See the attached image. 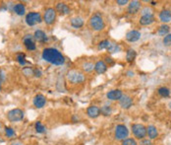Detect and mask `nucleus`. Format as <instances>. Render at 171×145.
Segmentation results:
<instances>
[{
  "instance_id": "f257e3e1",
  "label": "nucleus",
  "mask_w": 171,
  "mask_h": 145,
  "mask_svg": "<svg viewBox=\"0 0 171 145\" xmlns=\"http://www.w3.org/2000/svg\"><path fill=\"white\" fill-rule=\"evenodd\" d=\"M42 58L53 65H62L65 62L64 55L58 49L53 48H44L42 52Z\"/></svg>"
},
{
  "instance_id": "f03ea898",
  "label": "nucleus",
  "mask_w": 171,
  "mask_h": 145,
  "mask_svg": "<svg viewBox=\"0 0 171 145\" xmlns=\"http://www.w3.org/2000/svg\"><path fill=\"white\" fill-rule=\"evenodd\" d=\"M66 78L68 83L71 85H80L86 81L85 74L82 71L78 70V69H71V70H69L66 75Z\"/></svg>"
},
{
  "instance_id": "7ed1b4c3",
  "label": "nucleus",
  "mask_w": 171,
  "mask_h": 145,
  "mask_svg": "<svg viewBox=\"0 0 171 145\" xmlns=\"http://www.w3.org/2000/svg\"><path fill=\"white\" fill-rule=\"evenodd\" d=\"M89 25H90V28L93 31H95V32H100V31H102L105 28L104 20H103L101 15L97 14V13L94 14L90 18Z\"/></svg>"
},
{
  "instance_id": "20e7f679",
  "label": "nucleus",
  "mask_w": 171,
  "mask_h": 145,
  "mask_svg": "<svg viewBox=\"0 0 171 145\" xmlns=\"http://www.w3.org/2000/svg\"><path fill=\"white\" fill-rule=\"evenodd\" d=\"M129 135V130H128L127 127H125L124 124H118L115 128V132L114 136L116 140H122L123 141L126 138H128Z\"/></svg>"
},
{
  "instance_id": "39448f33",
  "label": "nucleus",
  "mask_w": 171,
  "mask_h": 145,
  "mask_svg": "<svg viewBox=\"0 0 171 145\" xmlns=\"http://www.w3.org/2000/svg\"><path fill=\"white\" fill-rule=\"evenodd\" d=\"M25 113L21 109H13L8 112L7 113V118L9 122H21L24 118Z\"/></svg>"
},
{
  "instance_id": "423d86ee",
  "label": "nucleus",
  "mask_w": 171,
  "mask_h": 145,
  "mask_svg": "<svg viewBox=\"0 0 171 145\" xmlns=\"http://www.w3.org/2000/svg\"><path fill=\"white\" fill-rule=\"evenodd\" d=\"M132 132L138 139H144L146 135V128L144 124L141 123H135L132 125Z\"/></svg>"
},
{
  "instance_id": "0eeeda50",
  "label": "nucleus",
  "mask_w": 171,
  "mask_h": 145,
  "mask_svg": "<svg viewBox=\"0 0 171 145\" xmlns=\"http://www.w3.org/2000/svg\"><path fill=\"white\" fill-rule=\"evenodd\" d=\"M56 10L52 8V7H49L47 8L45 11H44V18H42V20L44 21V23L46 25H52L54 22H55V19H56Z\"/></svg>"
},
{
  "instance_id": "6e6552de",
  "label": "nucleus",
  "mask_w": 171,
  "mask_h": 145,
  "mask_svg": "<svg viewBox=\"0 0 171 145\" xmlns=\"http://www.w3.org/2000/svg\"><path fill=\"white\" fill-rule=\"evenodd\" d=\"M42 21V17L39 12H30L26 16V22L29 26H35Z\"/></svg>"
},
{
  "instance_id": "1a4fd4ad",
  "label": "nucleus",
  "mask_w": 171,
  "mask_h": 145,
  "mask_svg": "<svg viewBox=\"0 0 171 145\" xmlns=\"http://www.w3.org/2000/svg\"><path fill=\"white\" fill-rule=\"evenodd\" d=\"M119 104L122 109H130L132 105H133V100L130 96L128 95H123L121 97V99L119 100Z\"/></svg>"
},
{
  "instance_id": "9d476101",
  "label": "nucleus",
  "mask_w": 171,
  "mask_h": 145,
  "mask_svg": "<svg viewBox=\"0 0 171 145\" xmlns=\"http://www.w3.org/2000/svg\"><path fill=\"white\" fill-rule=\"evenodd\" d=\"M23 42H24V46H25L26 48L29 49V50H35L36 48L35 42L33 40V37L30 35H27V36L24 37Z\"/></svg>"
},
{
  "instance_id": "9b49d317",
  "label": "nucleus",
  "mask_w": 171,
  "mask_h": 145,
  "mask_svg": "<svg viewBox=\"0 0 171 145\" xmlns=\"http://www.w3.org/2000/svg\"><path fill=\"white\" fill-rule=\"evenodd\" d=\"M87 115L90 118H96L100 116V108L97 106H90L87 109Z\"/></svg>"
},
{
  "instance_id": "f8f14e48",
  "label": "nucleus",
  "mask_w": 171,
  "mask_h": 145,
  "mask_svg": "<svg viewBox=\"0 0 171 145\" xmlns=\"http://www.w3.org/2000/svg\"><path fill=\"white\" fill-rule=\"evenodd\" d=\"M140 38H141V33L136 30H132L126 34V40L130 42H135L139 41Z\"/></svg>"
},
{
  "instance_id": "ddd939ff",
  "label": "nucleus",
  "mask_w": 171,
  "mask_h": 145,
  "mask_svg": "<svg viewBox=\"0 0 171 145\" xmlns=\"http://www.w3.org/2000/svg\"><path fill=\"white\" fill-rule=\"evenodd\" d=\"M55 10L56 12H59L61 15H67L69 14L71 11L69 6L64 2H58L55 6Z\"/></svg>"
},
{
  "instance_id": "4468645a",
  "label": "nucleus",
  "mask_w": 171,
  "mask_h": 145,
  "mask_svg": "<svg viewBox=\"0 0 171 145\" xmlns=\"http://www.w3.org/2000/svg\"><path fill=\"white\" fill-rule=\"evenodd\" d=\"M141 9V2L137 1V0H134V1H131L128 5V12L130 14H137L138 12Z\"/></svg>"
},
{
  "instance_id": "2eb2a0df",
  "label": "nucleus",
  "mask_w": 171,
  "mask_h": 145,
  "mask_svg": "<svg viewBox=\"0 0 171 145\" xmlns=\"http://www.w3.org/2000/svg\"><path fill=\"white\" fill-rule=\"evenodd\" d=\"M45 103H46V99L44 95H41V94L36 95L34 99V105H35V108H38V109L44 108V107L45 106Z\"/></svg>"
},
{
  "instance_id": "dca6fc26",
  "label": "nucleus",
  "mask_w": 171,
  "mask_h": 145,
  "mask_svg": "<svg viewBox=\"0 0 171 145\" xmlns=\"http://www.w3.org/2000/svg\"><path fill=\"white\" fill-rule=\"evenodd\" d=\"M122 96H123V94H122V91H121V90H118V89L111 90V91H109V92L106 94L107 99L110 100V101H117V100H120Z\"/></svg>"
},
{
  "instance_id": "f3484780",
  "label": "nucleus",
  "mask_w": 171,
  "mask_h": 145,
  "mask_svg": "<svg viewBox=\"0 0 171 145\" xmlns=\"http://www.w3.org/2000/svg\"><path fill=\"white\" fill-rule=\"evenodd\" d=\"M95 70L99 74H103L107 70V65L103 60H99L95 64Z\"/></svg>"
},
{
  "instance_id": "a211bd4d",
  "label": "nucleus",
  "mask_w": 171,
  "mask_h": 145,
  "mask_svg": "<svg viewBox=\"0 0 171 145\" xmlns=\"http://www.w3.org/2000/svg\"><path fill=\"white\" fill-rule=\"evenodd\" d=\"M159 20L164 24L171 22V11L167 9L162 10L159 13Z\"/></svg>"
},
{
  "instance_id": "6ab92c4d",
  "label": "nucleus",
  "mask_w": 171,
  "mask_h": 145,
  "mask_svg": "<svg viewBox=\"0 0 171 145\" xmlns=\"http://www.w3.org/2000/svg\"><path fill=\"white\" fill-rule=\"evenodd\" d=\"M70 24L74 29H81L84 26V19L81 17H74L71 19Z\"/></svg>"
},
{
  "instance_id": "aec40b11",
  "label": "nucleus",
  "mask_w": 171,
  "mask_h": 145,
  "mask_svg": "<svg viewBox=\"0 0 171 145\" xmlns=\"http://www.w3.org/2000/svg\"><path fill=\"white\" fill-rule=\"evenodd\" d=\"M155 22V17L154 15H143L140 18V24L143 26H149V25L152 24Z\"/></svg>"
},
{
  "instance_id": "412c9836",
  "label": "nucleus",
  "mask_w": 171,
  "mask_h": 145,
  "mask_svg": "<svg viewBox=\"0 0 171 145\" xmlns=\"http://www.w3.org/2000/svg\"><path fill=\"white\" fill-rule=\"evenodd\" d=\"M146 134L150 137V139H155L158 136V131L157 128L155 127V125H149L146 128Z\"/></svg>"
},
{
  "instance_id": "4be33fe9",
  "label": "nucleus",
  "mask_w": 171,
  "mask_h": 145,
  "mask_svg": "<svg viewBox=\"0 0 171 145\" xmlns=\"http://www.w3.org/2000/svg\"><path fill=\"white\" fill-rule=\"evenodd\" d=\"M35 39L40 42H44L47 41V36L46 34L41 30H36L35 33Z\"/></svg>"
},
{
  "instance_id": "5701e85b",
  "label": "nucleus",
  "mask_w": 171,
  "mask_h": 145,
  "mask_svg": "<svg viewBox=\"0 0 171 145\" xmlns=\"http://www.w3.org/2000/svg\"><path fill=\"white\" fill-rule=\"evenodd\" d=\"M14 12L19 16H23L24 14L26 13V7L25 5H24L23 3H17L14 5V8H13Z\"/></svg>"
},
{
  "instance_id": "b1692460",
  "label": "nucleus",
  "mask_w": 171,
  "mask_h": 145,
  "mask_svg": "<svg viewBox=\"0 0 171 145\" xmlns=\"http://www.w3.org/2000/svg\"><path fill=\"white\" fill-rule=\"evenodd\" d=\"M136 56H137V52H136L135 49L129 48V49L127 50V52H126V59H127L128 62H132L134 59L136 58Z\"/></svg>"
},
{
  "instance_id": "393cba45",
  "label": "nucleus",
  "mask_w": 171,
  "mask_h": 145,
  "mask_svg": "<svg viewBox=\"0 0 171 145\" xmlns=\"http://www.w3.org/2000/svg\"><path fill=\"white\" fill-rule=\"evenodd\" d=\"M82 68L86 72H91L95 69V64L90 61H86L82 64Z\"/></svg>"
},
{
  "instance_id": "a878e982",
  "label": "nucleus",
  "mask_w": 171,
  "mask_h": 145,
  "mask_svg": "<svg viewBox=\"0 0 171 145\" xmlns=\"http://www.w3.org/2000/svg\"><path fill=\"white\" fill-rule=\"evenodd\" d=\"M169 31H170V27L168 26V25L164 24L159 27V29H158V35L159 36H167L169 34Z\"/></svg>"
},
{
  "instance_id": "bb28decb",
  "label": "nucleus",
  "mask_w": 171,
  "mask_h": 145,
  "mask_svg": "<svg viewBox=\"0 0 171 145\" xmlns=\"http://www.w3.org/2000/svg\"><path fill=\"white\" fill-rule=\"evenodd\" d=\"M111 112H112V109H111L110 106H103V107H101L100 115L104 116V117H108V116L111 115Z\"/></svg>"
},
{
  "instance_id": "cd10ccee",
  "label": "nucleus",
  "mask_w": 171,
  "mask_h": 145,
  "mask_svg": "<svg viewBox=\"0 0 171 145\" xmlns=\"http://www.w3.org/2000/svg\"><path fill=\"white\" fill-rule=\"evenodd\" d=\"M157 92H158V94H159V96H161L163 98H167L170 96V90L166 87H160Z\"/></svg>"
},
{
  "instance_id": "c85d7f7f",
  "label": "nucleus",
  "mask_w": 171,
  "mask_h": 145,
  "mask_svg": "<svg viewBox=\"0 0 171 145\" xmlns=\"http://www.w3.org/2000/svg\"><path fill=\"white\" fill-rule=\"evenodd\" d=\"M120 46L118 45V43H115V42H111V45L110 47L108 48V52H110V53H114V52H120Z\"/></svg>"
},
{
  "instance_id": "c756f323",
  "label": "nucleus",
  "mask_w": 171,
  "mask_h": 145,
  "mask_svg": "<svg viewBox=\"0 0 171 145\" xmlns=\"http://www.w3.org/2000/svg\"><path fill=\"white\" fill-rule=\"evenodd\" d=\"M111 45V42H109L108 40H104V41H102L99 43V46H97V48H99V50L101 49H108V48L110 47Z\"/></svg>"
},
{
  "instance_id": "7c9ffc66",
  "label": "nucleus",
  "mask_w": 171,
  "mask_h": 145,
  "mask_svg": "<svg viewBox=\"0 0 171 145\" xmlns=\"http://www.w3.org/2000/svg\"><path fill=\"white\" fill-rule=\"evenodd\" d=\"M35 131L38 132V133H44V132L45 131V127L40 122H35Z\"/></svg>"
},
{
  "instance_id": "2f4dec72",
  "label": "nucleus",
  "mask_w": 171,
  "mask_h": 145,
  "mask_svg": "<svg viewBox=\"0 0 171 145\" xmlns=\"http://www.w3.org/2000/svg\"><path fill=\"white\" fill-rule=\"evenodd\" d=\"M121 145H138L135 138H126L122 141Z\"/></svg>"
},
{
  "instance_id": "473e14b6",
  "label": "nucleus",
  "mask_w": 171,
  "mask_h": 145,
  "mask_svg": "<svg viewBox=\"0 0 171 145\" xmlns=\"http://www.w3.org/2000/svg\"><path fill=\"white\" fill-rule=\"evenodd\" d=\"M16 59H17V61L19 62L21 65H25L26 64V59H25V55H24V54H22V53L17 54Z\"/></svg>"
},
{
  "instance_id": "72a5a7b5",
  "label": "nucleus",
  "mask_w": 171,
  "mask_h": 145,
  "mask_svg": "<svg viewBox=\"0 0 171 145\" xmlns=\"http://www.w3.org/2000/svg\"><path fill=\"white\" fill-rule=\"evenodd\" d=\"M5 134L7 137H13L15 135V131L11 128H5Z\"/></svg>"
},
{
  "instance_id": "f704fd0d",
  "label": "nucleus",
  "mask_w": 171,
  "mask_h": 145,
  "mask_svg": "<svg viewBox=\"0 0 171 145\" xmlns=\"http://www.w3.org/2000/svg\"><path fill=\"white\" fill-rule=\"evenodd\" d=\"M23 73L26 75V76H32V75H34V70L32 68L30 67H27V68H24L23 69Z\"/></svg>"
},
{
  "instance_id": "c9c22d12",
  "label": "nucleus",
  "mask_w": 171,
  "mask_h": 145,
  "mask_svg": "<svg viewBox=\"0 0 171 145\" xmlns=\"http://www.w3.org/2000/svg\"><path fill=\"white\" fill-rule=\"evenodd\" d=\"M163 43L165 46H170L171 45V33L168 34L167 36L164 37V39H163Z\"/></svg>"
},
{
  "instance_id": "e433bc0d",
  "label": "nucleus",
  "mask_w": 171,
  "mask_h": 145,
  "mask_svg": "<svg viewBox=\"0 0 171 145\" xmlns=\"http://www.w3.org/2000/svg\"><path fill=\"white\" fill-rule=\"evenodd\" d=\"M152 9L149 8V7H145L143 10H142V16L143 15H154V13H152Z\"/></svg>"
},
{
  "instance_id": "4c0bfd02",
  "label": "nucleus",
  "mask_w": 171,
  "mask_h": 145,
  "mask_svg": "<svg viewBox=\"0 0 171 145\" xmlns=\"http://www.w3.org/2000/svg\"><path fill=\"white\" fill-rule=\"evenodd\" d=\"M139 145H152L150 139H146V138H144L141 141H140Z\"/></svg>"
},
{
  "instance_id": "58836bf2",
  "label": "nucleus",
  "mask_w": 171,
  "mask_h": 145,
  "mask_svg": "<svg viewBox=\"0 0 171 145\" xmlns=\"http://www.w3.org/2000/svg\"><path fill=\"white\" fill-rule=\"evenodd\" d=\"M104 62L106 63V65L107 64H109V65H113L114 64V60L111 58H109V56H105V58H104Z\"/></svg>"
},
{
  "instance_id": "ea45409f",
  "label": "nucleus",
  "mask_w": 171,
  "mask_h": 145,
  "mask_svg": "<svg viewBox=\"0 0 171 145\" xmlns=\"http://www.w3.org/2000/svg\"><path fill=\"white\" fill-rule=\"evenodd\" d=\"M34 75H35V77H40L41 76V71L39 69H34Z\"/></svg>"
},
{
  "instance_id": "a19ab883",
  "label": "nucleus",
  "mask_w": 171,
  "mask_h": 145,
  "mask_svg": "<svg viewBox=\"0 0 171 145\" xmlns=\"http://www.w3.org/2000/svg\"><path fill=\"white\" fill-rule=\"evenodd\" d=\"M5 80V73L2 69H0V81H4Z\"/></svg>"
},
{
  "instance_id": "79ce46f5",
  "label": "nucleus",
  "mask_w": 171,
  "mask_h": 145,
  "mask_svg": "<svg viewBox=\"0 0 171 145\" xmlns=\"http://www.w3.org/2000/svg\"><path fill=\"white\" fill-rule=\"evenodd\" d=\"M127 3H128L127 0H118L117 1V4H119V5H125Z\"/></svg>"
},
{
  "instance_id": "37998d69",
  "label": "nucleus",
  "mask_w": 171,
  "mask_h": 145,
  "mask_svg": "<svg viewBox=\"0 0 171 145\" xmlns=\"http://www.w3.org/2000/svg\"><path fill=\"white\" fill-rule=\"evenodd\" d=\"M11 145H24V144L21 143V142H14V143H12Z\"/></svg>"
},
{
  "instance_id": "c03bdc74",
  "label": "nucleus",
  "mask_w": 171,
  "mask_h": 145,
  "mask_svg": "<svg viewBox=\"0 0 171 145\" xmlns=\"http://www.w3.org/2000/svg\"><path fill=\"white\" fill-rule=\"evenodd\" d=\"M151 5H156V2H155V1H152V2H151Z\"/></svg>"
},
{
  "instance_id": "a18cd8bd",
  "label": "nucleus",
  "mask_w": 171,
  "mask_h": 145,
  "mask_svg": "<svg viewBox=\"0 0 171 145\" xmlns=\"http://www.w3.org/2000/svg\"><path fill=\"white\" fill-rule=\"evenodd\" d=\"M1 87H2V83H1V81H0V91H1Z\"/></svg>"
},
{
  "instance_id": "49530a36",
  "label": "nucleus",
  "mask_w": 171,
  "mask_h": 145,
  "mask_svg": "<svg viewBox=\"0 0 171 145\" xmlns=\"http://www.w3.org/2000/svg\"><path fill=\"white\" fill-rule=\"evenodd\" d=\"M168 107H169V108H170V109H171V102H170V103H169V105H168Z\"/></svg>"
},
{
  "instance_id": "de8ad7c7",
  "label": "nucleus",
  "mask_w": 171,
  "mask_h": 145,
  "mask_svg": "<svg viewBox=\"0 0 171 145\" xmlns=\"http://www.w3.org/2000/svg\"><path fill=\"white\" fill-rule=\"evenodd\" d=\"M2 141V139H1V137H0V142H1Z\"/></svg>"
},
{
  "instance_id": "09e8293b",
  "label": "nucleus",
  "mask_w": 171,
  "mask_h": 145,
  "mask_svg": "<svg viewBox=\"0 0 171 145\" xmlns=\"http://www.w3.org/2000/svg\"><path fill=\"white\" fill-rule=\"evenodd\" d=\"M0 128H1V123H0Z\"/></svg>"
}]
</instances>
